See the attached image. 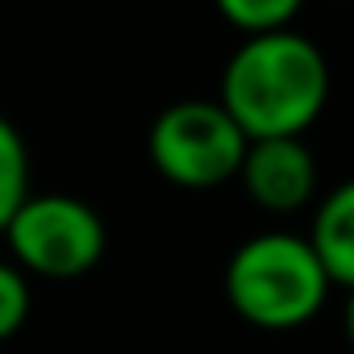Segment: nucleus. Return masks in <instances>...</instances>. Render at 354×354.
Returning <instances> with one entry per match:
<instances>
[{
	"instance_id": "f257e3e1",
	"label": "nucleus",
	"mask_w": 354,
	"mask_h": 354,
	"mask_svg": "<svg viewBox=\"0 0 354 354\" xmlns=\"http://www.w3.org/2000/svg\"><path fill=\"white\" fill-rule=\"evenodd\" d=\"M217 100L250 142L304 138L329 100L325 55L296 30L254 34L230 55Z\"/></svg>"
},
{
	"instance_id": "f03ea898",
	"label": "nucleus",
	"mask_w": 354,
	"mask_h": 354,
	"mask_svg": "<svg viewBox=\"0 0 354 354\" xmlns=\"http://www.w3.org/2000/svg\"><path fill=\"white\" fill-rule=\"evenodd\" d=\"M329 275L308 238L288 230H267L246 238L225 263L230 308L267 333L308 325L329 300Z\"/></svg>"
},
{
	"instance_id": "7ed1b4c3",
	"label": "nucleus",
	"mask_w": 354,
	"mask_h": 354,
	"mask_svg": "<svg viewBox=\"0 0 354 354\" xmlns=\"http://www.w3.org/2000/svg\"><path fill=\"white\" fill-rule=\"evenodd\" d=\"M150 162L167 184L209 192L238 180L250 138L221 109V100H175L150 125Z\"/></svg>"
},
{
	"instance_id": "20e7f679",
	"label": "nucleus",
	"mask_w": 354,
	"mask_h": 354,
	"mask_svg": "<svg viewBox=\"0 0 354 354\" xmlns=\"http://www.w3.org/2000/svg\"><path fill=\"white\" fill-rule=\"evenodd\" d=\"M0 238L9 242L13 263L38 279H80L109 246L100 213L67 192H30Z\"/></svg>"
},
{
	"instance_id": "39448f33",
	"label": "nucleus",
	"mask_w": 354,
	"mask_h": 354,
	"mask_svg": "<svg viewBox=\"0 0 354 354\" xmlns=\"http://www.w3.org/2000/svg\"><path fill=\"white\" fill-rule=\"evenodd\" d=\"M238 184L267 213H296L317 192V162L300 138H259L246 146Z\"/></svg>"
},
{
	"instance_id": "423d86ee",
	"label": "nucleus",
	"mask_w": 354,
	"mask_h": 354,
	"mask_svg": "<svg viewBox=\"0 0 354 354\" xmlns=\"http://www.w3.org/2000/svg\"><path fill=\"white\" fill-rule=\"evenodd\" d=\"M329 275V283L354 292V180L337 184L313 217V230L304 234Z\"/></svg>"
},
{
	"instance_id": "0eeeda50",
	"label": "nucleus",
	"mask_w": 354,
	"mask_h": 354,
	"mask_svg": "<svg viewBox=\"0 0 354 354\" xmlns=\"http://www.w3.org/2000/svg\"><path fill=\"white\" fill-rule=\"evenodd\" d=\"M26 196H30V150L17 125L0 113V234L9 230Z\"/></svg>"
},
{
	"instance_id": "6e6552de",
	"label": "nucleus",
	"mask_w": 354,
	"mask_h": 354,
	"mask_svg": "<svg viewBox=\"0 0 354 354\" xmlns=\"http://www.w3.org/2000/svg\"><path fill=\"white\" fill-rule=\"evenodd\" d=\"M300 9H304V0H217V13L234 30H242L246 38L292 30V21L300 17Z\"/></svg>"
},
{
	"instance_id": "1a4fd4ad",
	"label": "nucleus",
	"mask_w": 354,
	"mask_h": 354,
	"mask_svg": "<svg viewBox=\"0 0 354 354\" xmlns=\"http://www.w3.org/2000/svg\"><path fill=\"white\" fill-rule=\"evenodd\" d=\"M30 275L17 263L0 259V346H5L30 317Z\"/></svg>"
},
{
	"instance_id": "9d476101",
	"label": "nucleus",
	"mask_w": 354,
	"mask_h": 354,
	"mask_svg": "<svg viewBox=\"0 0 354 354\" xmlns=\"http://www.w3.org/2000/svg\"><path fill=\"white\" fill-rule=\"evenodd\" d=\"M342 325H346V342L354 350V292H346V308H342Z\"/></svg>"
}]
</instances>
